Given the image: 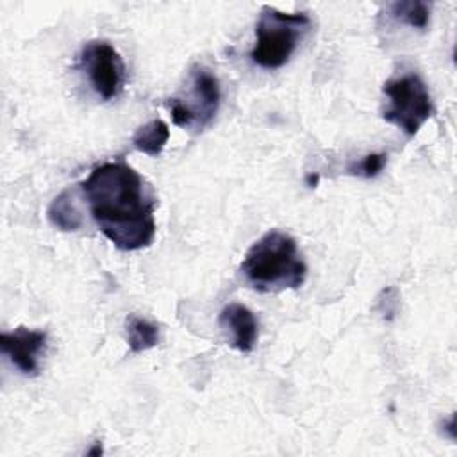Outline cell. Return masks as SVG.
<instances>
[{"instance_id":"obj_15","label":"cell","mask_w":457,"mask_h":457,"mask_svg":"<svg viewBox=\"0 0 457 457\" xmlns=\"http://www.w3.org/2000/svg\"><path fill=\"white\" fill-rule=\"evenodd\" d=\"M307 182H309V186H314V184L318 182V175H316V177H314V175H309V177H307Z\"/></svg>"},{"instance_id":"obj_9","label":"cell","mask_w":457,"mask_h":457,"mask_svg":"<svg viewBox=\"0 0 457 457\" xmlns=\"http://www.w3.org/2000/svg\"><path fill=\"white\" fill-rule=\"evenodd\" d=\"M46 216L54 227L64 232H75L82 227V214L75 202V191L64 189L48 205Z\"/></svg>"},{"instance_id":"obj_6","label":"cell","mask_w":457,"mask_h":457,"mask_svg":"<svg viewBox=\"0 0 457 457\" xmlns=\"http://www.w3.org/2000/svg\"><path fill=\"white\" fill-rule=\"evenodd\" d=\"M80 64L91 87L104 100L116 98L125 86V64L118 50L107 41H89L82 46Z\"/></svg>"},{"instance_id":"obj_2","label":"cell","mask_w":457,"mask_h":457,"mask_svg":"<svg viewBox=\"0 0 457 457\" xmlns=\"http://www.w3.org/2000/svg\"><path fill=\"white\" fill-rule=\"evenodd\" d=\"M239 271L255 291L278 293L300 287L307 277V264L289 234L270 230L248 248Z\"/></svg>"},{"instance_id":"obj_1","label":"cell","mask_w":457,"mask_h":457,"mask_svg":"<svg viewBox=\"0 0 457 457\" xmlns=\"http://www.w3.org/2000/svg\"><path fill=\"white\" fill-rule=\"evenodd\" d=\"M98 230L120 250L150 246L155 236V198L127 162H104L80 184Z\"/></svg>"},{"instance_id":"obj_11","label":"cell","mask_w":457,"mask_h":457,"mask_svg":"<svg viewBox=\"0 0 457 457\" xmlns=\"http://www.w3.org/2000/svg\"><path fill=\"white\" fill-rule=\"evenodd\" d=\"M125 334L132 353L150 350L159 343V327L136 314L125 318Z\"/></svg>"},{"instance_id":"obj_7","label":"cell","mask_w":457,"mask_h":457,"mask_svg":"<svg viewBox=\"0 0 457 457\" xmlns=\"http://www.w3.org/2000/svg\"><path fill=\"white\" fill-rule=\"evenodd\" d=\"M46 346V332L18 327L0 334V350L25 375L37 373L39 353Z\"/></svg>"},{"instance_id":"obj_13","label":"cell","mask_w":457,"mask_h":457,"mask_svg":"<svg viewBox=\"0 0 457 457\" xmlns=\"http://www.w3.org/2000/svg\"><path fill=\"white\" fill-rule=\"evenodd\" d=\"M387 162V154H368L364 155L361 161H355L352 164H348L346 171L350 175H359V177H364V179H371V177H377L384 166Z\"/></svg>"},{"instance_id":"obj_14","label":"cell","mask_w":457,"mask_h":457,"mask_svg":"<svg viewBox=\"0 0 457 457\" xmlns=\"http://www.w3.org/2000/svg\"><path fill=\"white\" fill-rule=\"evenodd\" d=\"M98 453H102V446H100V443H96V446H95V448H91V450L87 452V455H98Z\"/></svg>"},{"instance_id":"obj_5","label":"cell","mask_w":457,"mask_h":457,"mask_svg":"<svg viewBox=\"0 0 457 457\" xmlns=\"http://www.w3.org/2000/svg\"><path fill=\"white\" fill-rule=\"evenodd\" d=\"M220 80L207 68H195L191 71V89L186 98H171L168 109L171 120L179 127H205L220 107Z\"/></svg>"},{"instance_id":"obj_3","label":"cell","mask_w":457,"mask_h":457,"mask_svg":"<svg viewBox=\"0 0 457 457\" xmlns=\"http://www.w3.org/2000/svg\"><path fill=\"white\" fill-rule=\"evenodd\" d=\"M309 25L311 18L303 12L289 14L262 5L255 25V45L250 52L252 61L264 70L282 68L291 59Z\"/></svg>"},{"instance_id":"obj_4","label":"cell","mask_w":457,"mask_h":457,"mask_svg":"<svg viewBox=\"0 0 457 457\" xmlns=\"http://www.w3.org/2000/svg\"><path fill=\"white\" fill-rule=\"evenodd\" d=\"M382 89L387 96L382 118L407 136H416L434 112L432 98L423 79L418 73H405L389 79Z\"/></svg>"},{"instance_id":"obj_12","label":"cell","mask_w":457,"mask_h":457,"mask_svg":"<svg viewBox=\"0 0 457 457\" xmlns=\"http://www.w3.org/2000/svg\"><path fill=\"white\" fill-rule=\"evenodd\" d=\"M391 14L398 21L414 27V29H427L430 21V5L421 0H405L391 4Z\"/></svg>"},{"instance_id":"obj_8","label":"cell","mask_w":457,"mask_h":457,"mask_svg":"<svg viewBox=\"0 0 457 457\" xmlns=\"http://www.w3.org/2000/svg\"><path fill=\"white\" fill-rule=\"evenodd\" d=\"M220 327L230 334V345L241 352L248 353L253 350L259 337V323L255 314L243 303L232 302L225 305L218 316Z\"/></svg>"},{"instance_id":"obj_10","label":"cell","mask_w":457,"mask_h":457,"mask_svg":"<svg viewBox=\"0 0 457 457\" xmlns=\"http://www.w3.org/2000/svg\"><path fill=\"white\" fill-rule=\"evenodd\" d=\"M170 139V129L162 120H152L145 125H141L134 136H132V145L136 150L150 155V157H157L166 143Z\"/></svg>"}]
</instances>
